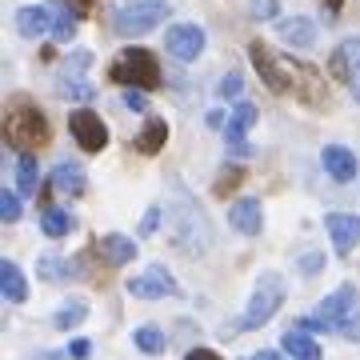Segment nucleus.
I'll return each mask as SVG.
<instances>
[{
    "label": "nucleus",
    "mask_w": 360,
    "mask_h": 360,
    "mask_svg": "<svg viewBox=\"0 0 360 360\" xmlns=\"http://www.w3.org/2000/svg\"><path fill=\"white\" fill-rule=\"evenodd\" d=\"M324 229L333 236L336 257H348L352 248L360 245V217H345V212H328L324 217Z\"/></svg>",
    "instance_id": "obj_11"
},
{
    "label": "nucleus",
    "mask_w": 360,
    "mask_h": 360,
    "mask_svg": "<svg viewBox=\"0 0 360 360\" xmlns=\"http://www.w3.org/2000/svg\"><path fill=\"white\" fill-rule=\"evenodd\" d=\"M124 108H132V112H144V108H148V101H144V89H124Z\"/></svg>",
    "instance_id": "obj_33"
},
{
    "label": "nucleus",
    "mask_w": 360,
    "mask_h": 360,
    "mask_svg": "<svg viewBox=\"0 0 360 360\" xmlns=\"http://www.w3.org/2000/svg\"><path fill=\"white\" fill-rule=\"evenodd\" d=\"M229 224L236 232H245V236H260V229H264V208H260V200H252V196L236 200L229 208Z\"/></svg>",
    "instance_id": "obj_12"
},
{
    "label": "nucleus",
    "mask_w": 360,
    "mask_h": 360,
    "mask_svg": "<svg viewBox=\"0 0 360 360\" xmlns=\"http://www.w3.org/2000/svg\"><path fill=\"white\" fill-rule=\"evenodd\" d=\"M16 188H20L25 196H37V188H40L37 153H20V156H16Z\"/></svg>",
    "instance_id": "obj_21"
},
{
    "label": "nucleus",
    "mask_w": 360,
    "mask_h": 360,
    "mask_svg": "<svg viewBox=\"0 0 360 360\" xmlns=\"http://www.w3.org/2000/svg\"><path fill=\"white\" fill-rule=\"evenodd\" d=\"M49 8H52V37H56V44H68V40L77 37L80 8H72L68 0H56V4H49Z\"/></svg>",
    "instance_id": "obj_17"
},
{
    "label": "nucleus",
    "mask_w": 360,
    "mask_h": 360,
    "mask_svg": "<svg viewBox=\"0 0 360 360\" xmlns=\"http://www.w3.org/2000/svg\"><path fill=\"white\" fill-rule=\"evenodd\" d=\"M184 360H220V356L212 352V348H193V352H188Z\"/></svg>",
    "instance_id": "obj_38"
},
{
    "label": "nucleus",
    "mask_w": 360,
    "mask_h": 360,
    "mask_svg": "<svg viewBox=\"0 0 360 360\" xmlns=\"http://www.w3.org/2000/svg\"><path fill=\"white\" fill-rule=\"evenodd\" d=\"M0 292H4V300H8V304H25V300H28L25 272L16 269L13 260H4V264H0Z\"/></svg>",
    "instance_id": "obj_20"
},
{
    "label": "nucleus",
    "mask_w": 360,
    "mask_h": 360,
    "mask_svg": "<svg viewBox=\"0 0 360 360\" xmlns=\"http://www.w3.org/2000/svg\"><path fill=\"white\" fill-rule=\"evenodd\" d=\"M108 77L124 89H160L165 72H160V60L148 49H124V56L108 68Z\"/></svg>",
    "instance_id": "obj_3"
},
{
    "label": "nucleus",
    "mask_w": 360,
    "mask_h": 360,
    "mask_svg": "<svg viewBox=\"0 0 360 360\" xmlns=\"http://www.w3.org/2000/svg\"><path fill=\"white\" fill-rule=\"evenodd\" d=\"M321 165H324V172L333 180H356L360 172H356V156L348 153L345 144H328L321 153Z\"/></svg>",
    "instance_id": "obj_14"
},
{
    "label": "nucleus",
    "mask_w": 360,
    "mask_h": 360,
    "mask_svg": "<svg viewBox=\"0 0 360 360\" xmlns=\"http://www.w3.org/2000/svg\"><path fill=\"white\" fill-rule=\"evenodd\" d=\"M16 32L28 37V40L52 32V8H49V4H25V8L16 13Z\"/></svg>",
    "instance_id": "obj_13"
},
{
    "label": "nucleus",
    "mask_w": 360,
    "mask_h": 360,
    "mask_svg": "<svg viewBox=\"0 0 360 360\" xmlns=\"http://www.w3.org/2000/svg\"><path fill=\"white\" fill-rule=\"evenodd\" d=\"M165 141H168V124L160 120V116H153V120L141 129V136H136V148H141L144 156H156L160 148H165Z\"/></svg>",
    "instance_id": "obj_23"
},
{
    "label": "nucleus",
    "mask_w": 360,
    "mask_h": 360,
    "mask_svg": "<svg viewBox=\"0 0 360 360\" xmlns=\"http://www.w3.org/2000/svg\"><path fill=\"white\" fill-rule=\"evenodd\" d=\"M300 269H304V276H312V272L321 269V257H304L300 260Z\"/></svg>",
    "instance_id": "obj_39"
},
{
    "label": "nucleus",
    "mask_w": 360,
    "mask_h": 360,
    "mask_svg": "<svg viewBox=\"0 0 360 360\" xmlns=\"http://www.w3.org/2000/svg\"><path fill=\"white\" fill-rule=\"evenodd\" d=\"M248 13L257 16V20H272V16L281 13V4L276 0H248Z\"/></svg>",
    "instance_id": "obj_29"
},
{
    "label": "nucleus",
    "mask_w": 360,
    "mask_h": 360,
    "mask_svg": "<svg viewBox=\"0 0 360 360\" xmlns=\"http://www.w3.org/2000/svg\"><path fill=\"white\" fill-rule=\"evenodd\" d=\"M324 4H328V13H340L345 8V0H324Z\"/></svg>",
    "instance_id": "obj_41"
},
{
    "label": "nucleus",
    "mask_w": 360,
    "mask_h": 360,
    "mask_svg": "<svg viewBox=\"0 0 360 360\" xmlns=\"http://www.w3.org/2000/svg\"><path fill=\"white\" fill-rule=\"evenodd\" d=\"M96 252H101L104 264L120 269V264H129V260L136 257V240L120 236V232H108V236H101V240H96Z\"/></svg>",
    "instance_id": "obj_15"
},
{
    "label": "nucleus",
    "mask_w": 360,
    "mask_h": 360,
    "mask_svg": "<svg viewBox=\"0 0 360 360\" xmlns=\"http://www.w3.org/2000/svg\"><path fill=\"white\" fill-rule=\"evenodd\" d=\"M0 217H4V224L20 220V200H16V193H4V196H0Z\"/></svg>",
    "instance_id": "obj_30"
},
{
    "label": "nucleus",
    "mask_w": 360,
    "mask_h": 360,
    "mask_svg": "<svg viewBox=\"0 0 360 360\" xmlns=\"http://www.w3.org/2000/svg\"><path fill=\"white\" fill-rule=\"evenodd\" d=\"M129 292L132 296H141V300H165V296H176V281L168 276L160 264H153L148 272H141V276H132L129 281Z\"/></svg>",
    "instance_id": "obj_10"
},
{
    "label": "nucleus",
    "mask_w": 360,
    "mask_h": 360,
    "mask_svg": "<svg viewBox=\"0 0 360 360\" xmlns=\"http://www.w3.org/2000/svg\"><path fill=\"white\" fill-rule=\"evenodd\" d=\"M68 132H72V141H77L84 153L108 148V129H104L101 112H92V108H77V112L68 116Z\"/></svg>",
    "instance_id": "obj_7"
},
{
    "label": "nucleus",
    "mask_w": 360,
    "mask_h": 360,
    "mask_svg": "<svg viewBox=\"0 0 360 360\" xmlns=\"http://www.w3.org/2000/svg\"><path fill=\"white\" fill-rule=\"evenodd\" d=\"M281 345L292 360H324L321 345H316L312 336H304V328H288V333L281 336Z\"/></svg>",
    "instance_id": "obj_19"
},
{
    "label": "nucleus",
    "mask_w": 360,
    "mask_h": 360,
    "mask_svg": "<svg viewBox=\"0 0 360 360\" xmlns=\"http://www.w3.org/2000/svg\"><path fill=\"white\" fill-rule=\"evenodd\" d=\"M56 92H60V96H68V101H92V84H84V80L80 77H60L56 80Z\"/></svg>",
    "instance_id": "obj_27"
},
{
    "label": "nucleus",
    "mask_w": 360,
    "mask_h": 360,
    "mask_svg": "<svg viewBox=\"0 0 360 360\" xmlns=\"http://www.w3.org/2000/svg\"><path fill=\"white\" fill-rule=\"evenodd\" d=\"M84 316H89V304H84V300H68L65 309L52 316V324H56L60 333H68V328H77V324L84 321Z\"/></svg>",
    "instance_id": "obj_26"
},
{
    "label": "nucleus",
    "mask_w": 360,
    "mask_h": 360,
    "mask_svg": "<svg viewBox=\"0 0 360 360\" xmlns=\"http://www.w3.org/2000/svg\"><path fill=\"white\" fill-rule=\"evenodd\" d=\"M252 124H257V108L252 104H236L229 112V124H224V141H245Z\"/></svg>",
    "instance_id": "obj_22"
},
{
    "label": "nucleus",
    "mask_w": 360,
    "mask_h": 360,
    "mask_svg": "<svg viewBox=\"0 0 360 360\" xmlns=\"http://www.w3.org/2000/svg\"><path fill=\"white\" fill-rule=\"evenodd\" d=\"M52 188L60 196H84V188H89V180H84V172H80V165H56L52 168Z\"/></svg>",
    "instance_id": "obj_18"
},
{
    "label": "nucleus",
    "mask_w": 360,
    "mask_h": 360,
    "mask_svg": "<svg viewBox=\"0 0 360 360\" xmlns=\"http://www.w3.org/2000/svg\"><path fill=\"white\" fill-rule=\"evenodd\" d=\"M352 316H356V288L352 284H340L336 292H328L321 300L316 316L300 321V328H309V333H340Z\"/></svg>",
    "instance_id": "obj_5"
},
{
    "label": "nucleus",
    "mask_w": 360,
    "mask_h": 360,
    "mask_svg": "<svg viewBox=\"0 0 360 360\" xmlns=\"http://www.w3.org/2000/svg\"><path fill=\"white\" fill-rule=\"evenodd\" d=\"M240 180H245V172H240V168H224V172H220V180H217V196H224L229 188H236Z\"/></svg>",
    "instance_id": "obj_31"
},
{
    "label": "nucleus",
    "mask_w": 360,
    "mask_h": 360,
    "mask_svg": "<svg viewBox=\"0 0 360 360\" xmlns=\"http://www.w3.org/2000/svg\"><path fill=\"white\" fill-rule=\"evenodd\" d=\"M160 212H165V208H148V217H144V224H141V236L156 232V224H160Z\"/></svg>",
    "instance_id": "obj_34"
},
{
    "label": "nucleus",
    "mask_w": 360,
    "mask_h": 360,
    "mask_svg": "<svg viewBox=\"0 0 360 360\" xmlns=\"http://www.w3.org/2000/svg\"><path fill=\"white\" fill-rule=\"evenodd\" d=\"M248 56H252V68L260 72V80H264L276 96H288V92H292L296 101H304V104H324V80H321L316 68L300 65L292 56L272 52L264 40H252V44H248Z\"/></svg>",
    "instance_id": "obj_1"
},
{
    "label": "nucleus",
    "mask_w": 360,
    "mask_h": 360,
    "mask_svg": "<svg viewBox=\"0 0 360 360\" xmlns=\"http://www.w3.org/2000/svg\"><path fill=\"white\" fill-rule=\"evenodd\" d=\"M252 360H281V356H276V352H257Z\"/></svg>",
    "instance_id": "obj_42"
},
{
    "label": "nucleus",
    "mask_w": 360,
    "mask_h": 360,
    "mask_svg": "<svg viewBox=\"0 0 360 360\" xmlns=\"http://www.w3.org/2000/svg\"><path fill=\"white\" fill-rule=\"evenodd\" d=\"M281 304H284V281L276 272H264L260 284H257V292H252V300H248L245 316H240V328H260V324H269Z\"/></svg>",
    "instance_id": "obj_6"
},
{
    "label": "nucleus",
    "mask_w": 360,
    "mask_h": 360,
    "mask_svg": "<svg viewBox=\"0 0 360 360\" xmlns=\"http://www.w3.org/2000/svg\"><path fill=\"white\" fill-rule=\"evenodd\" d=\"M77 264H65V260H56V257H40V276L44 281H65V276H77Z\"/></svg>",
    "instance_id": "obj_28"
},
{
    "label": "nucleus",
    "mask_w": 360,
    "mask_h": 360,
    "mask_svg": "<svg viewBox=\"0 0 360 360\" xmlns=\"http://www.w3.org/2000/svg\"><path fill=\"white\" fill-rule=\"evenodd\" d=\"M248 360H252V356H248Z\"/></svg>",
    "instance_id": "obj_43"
},
{
    "label": "nucleus",
    "mask_w": 360,
    "mask_h": 360,
    "mask_svg": "<svg viewBox=\"0 0 360 360\" xmlns=\"http://www.w3.org/2000/svg\"><path fill=\"white\" fill-rule=\"evenodd\" d=\"M240 89H245V80L236 77V72H229V77H224V80L217 84V92H220V96H240Z\"/></svg>",
    "instance_id": "obj_32"
},
{
    "label": "nucleus",
    "mask_w": 360,
    "mask_h": 360,
    "mask_svg": "<svg viewBox=\"0 0 360 360\" xmlns=\"http://www.w3.org/2000/svg\"><path fill=\"white\" fill-rule=\"evenodd\" d=\"M340 336H345V340H360V316H352V321L340 328Z\"/></svg>",
    "instance_id": "obj_37"
},
{
    "label": "nucleus",
    "mask_w": 360,
    "mask_h": 360,
    "mask_svg": "<svg viewBox=\"0 0 360 360\" xmlns=\"http://www.w3.org/2000/svg\"><path fill=\"white\" fill-rule=\"evenodd\" d=\"M328 68H333L336 80H345V89L360 101V40H345V44L333 52Z\"/></svg>",
    "instance_id": "obj_9"
},
{
    "label": "nucleus",
    "mask_w": 360,
    "mask_h": 360,
    "mask_svg": "<svg viewBox=\"0 0 360 360\" xmlns=\"http://www.w3.org/2000/svg\"><path fill=\"white\" fill-rule=\"evenodd\" d=\"M89 352H92V345H89V340H72V348H68V356H72V360H84Z\"/></svg>",
    "instance_id": "obj_35"
},
{
    "label": "nucleus",
    "mask_w": 360,
    "mask_h": 360,
    "mask_svg": "<svg viewBox=\"0 0 360 360\" xmlns=\"http://www.w3.org/2000/svg\"><path fill=\"white\" fill-rule=\"evenodd\" d=\"M165 49L176 56V60H196L200 52H205V28L200 25H172L165 32Z\"/></svg>",
    "instance_id": "obj_8"
},
{
    "label": "nucleus",
    "mask_w": 360,
    "mask_h": 360,
    "mask_svg": "<svg viewBox=\"0 0 360 360\" xmlns=\"http://www.w3.org/2000/svg\"><path fill=\"white\" fill-rule=\"evenodd\" d=\"M284 44H292V49H312L316 44V25H312L309 16H284L281 25H276Z\"/></svg>",
    "instance_id": "obj_16"
},
{
    "label": "nucleus",
    "mask_w": 360,
    "mask_h": 360,
    "mask_svg": "<svg viewBox=\"0 0 360 360\" xmlns=\"http://www.w3.org/2000/svg\"><path fill=\"white\" fill-rule=\"evenodd\" d=\"M4 136L20 153H32V148H44L49 144L52 129H49V120H44V112L28 96H13L8 101V112H4Z\"/></svg>",
    "instance_id": "obj_2"
},
{
    "label": "nucleus",
    "mask_w": 360,
    "mask_h": 360,
    "mask_svg": "<svg viewBox=\"0 0 360 360\" xmlns=\"http://www.w3.org/2000/svg\"><path fill=\"white\" fill-rule=\"evenodd\" d=\"M229 153H232V156H252V144H248V136H245V141H229Z\"/></svg>",
    "instance_id": "obj_36"
},
{
    "label": "nucleus",
    "mask_w": 360,
    "mask_h": 360,
    "mask_svg": "<svg viewBox=\"0 0 360 360\" xmlns=\"http://www.w3.org/2000/svg\"><path fill=\"white\" fill-rule=\"evenodd\" d=\"M132 345L141 348V352H148V356H160L168 348V336L156 328V324H141L136 333H132Z\"/></svg>",
    "instance_id": "obj_24"
},
{
    "label": "nucleus",
    "mask_w": 360,
    "mask_h": 360,
    "mask_svg": "<svg viewBox=\"0 0 360 360\" xmlns=\"http://www.w3.org/2000/svg\"><path fill=\"white\" fill-rule=\"evenodd\" d=\"M92 4H96V0H72V8H80V16L92 13Z\"/></svg>",
    "instance_id": "obj_40"
},
{
    "label": "nucleus",
    "mask_w": 360,
    "mask_h": 360,
    "mask_svg": "<svg viewBox=\"0 0 360 360\" xmlns=\"http://www.w3.org/2000/svg\"><path fill=\"white\" fill-rule=\"evenodd\" d=\"M165 16H168L165 0H124V4L112 13V32L124 37V40L144 37V32H153Z\"/></svg>",
    "instance_id": "obj_4"
},
{
    "label": "nucleus",
    "mask_w": 360,
    "mask_h": 360,
    "mask_svg": "<svg viewBox=\"0 0 360 360\" xmlns=\"http://www.w3.org/2000/svg\"><path fill=\"white\" fill-rule=\"evenodd\" d=\"M40 229L49 232V236H68V232L77 229V220L68 217V208H44V217H40Z\"/></svg>",
    "instance_id": "obj_25"
}]
</instances>
